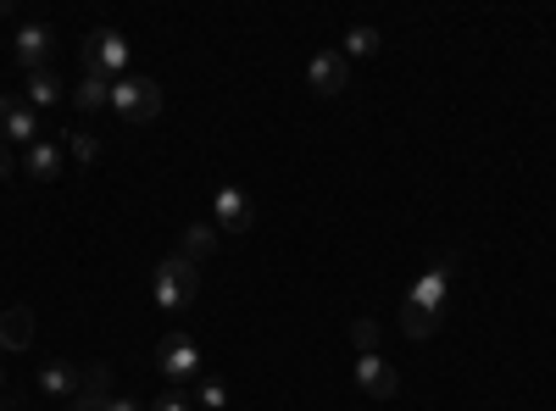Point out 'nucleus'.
<instances>
[{
    "label": "nucleus",
    "mask_w": 556,
    "mask_h": 411,
    "mask_svg": "<svg viewBox=\"0 0 556 411\" xmlns=\"http://www.w3.org/2000/svg\"><path fill=\"white\" fill-rule=\"evenodd\" d=\"M201 295V267L190 261V256H162L156 261V272H151V300L162 306V311H184Z\"/></svg>",
    "instance_id": "2"
},
{
    "label": "nucleus",
    "mask_w": 556,
    "mask_h": 411,
    "mask_svg": "<svg viewBox=\"0 0 556 411\" xmlns=\"http://www.w3.org/2000/svg\"><path fill=\"white\" fill-rule=\"evenodd\" d=\"M351 339H356V356H379V323H374V317H356Z\"/></svg>",
    "instance_id": "20"
},
{
    "label": "nucleus",
    "mask_w": 556,
    "mask_h": 411,
    "mask_svg": "<svg viewBox=\"0 0 556 411\" xmlns=\"http://www.w3.org/2000/svg\"><path fill=\"white\" fill-rule=\"evenodd\" d=\"M190 400H195L201 411H223V406H228V384H223V378H206V373H201V378L190 384Z\"/></svg>",
    "instance_id": "18"
},
{
    "label": "nucleus",
    "mask_w": 556,
    "mask_h": 411,
    "mask_svg": "<svg viewBox=\"0 0 556 411\" xmlns=\"http://www.w3.org/2000/svg\"><path fill=\"white\" fill-rule=\"evenodd\" d=\"M78 56H84V78H106V84H117L123 67H128V39H123L117 28H89Z\"/></svg>",
    "instance_id": "3"
},
{
    "label": "nucleus",
    "mask_w": 556,
    "mask_h": 411,
    "mask_svg": "<svg viewBox=\"0 0 556 411\" xmlns=\"http://www.w3.org/2000/svg\"><path fill=\"white\" fill-rule=\"evenodd\" d=\"M39 389L56 395V400H73L78 389V368H67V361H51V368H39Z\"/></svg>",
    "instance_id": "16"
},
{
    "label": "nucleus",
    "mask_w": 556,
    "mask_h": 411,
    "mask_svg": "<svg viewBox=\"0 0 556 411\" xmlns=\"http://www.w3.org/2000/svg\"><path fill=\"white\" fill-rule=\"evenodd\" d=\"M0 140L39 145V112H34L23 95H0Z\"/></svg>",
    "instance_id": "8"
},
{
    "label": "nucleus",
    "mask_w": 556,
    "mask_h": 411,
    "mask_svg": "<svg viewBox=\"0 0 556 411\" xmlns=\"http://www.w3.org/2000/svg\"><path fill=\"white\" fill-rule=\"evenodd\" d=\"M156 368H162L167 384H184V389H190V384L201 378V345H195L190 334H167V339L156 345Z\"/></svg>",
    "instance_id": "5"
},
{
    "label": "nucleus",
    "mask_w": 556,
    "mask_h": 411,
    "mask_svg": "<svg viewBox=\"0 0 556 411\" xmlns=\"http://www.w3.org/2000/svg\"><path fill=\"white\" fill-rule=\"evenodd\" d=\"M73 106H78V112H101V106H112V84H106V78H84V84L73 89Z\"/></svg>",
    "instance_id": "17"
},
{
    "label": "nucleus",
    "mask_w": 556,
    "mask_h": 411,
    "mask_svg": "<svg viewBox=\"0 0 556 411\" xmlns=\"http://www.w3.org/2000/svg\"><path fill=\"white\" fill-rule=\"evenodd\" d=\"M178 256H190L195 267L212 261L217 256V228L212 222H190V228H184V240H178Z\"/></svg>",
    "instance_id": "14"
},
{
    "label": "nucleus",
    "mask_w": 556,
    "mask_h": 411,
    "mask_svg": "<svg viewBox=\"0 0 556 411\" xmlns=\"http://www.w3.org/2000/svg\"><path fill=\"white\" fill-rule=\"evenodd\" d=\"M0 411H7V406H0Z\"/></svg>",
    "instance_id": "26"
},
{
    "label": "nucleus",
    "mask_w": 556,
    "mask_h": 411,
    "mask_svg": "<svg viewBox=\"0 0 556 411\" xmlns=\"http://www.w3.org/2000/svg\"><path fill=\"white\" fill-rule=\"evenodd\" d=\"M112 406V368L96 361V368H78V389H73V411H106Z\"/></svg>",
    "instance_id": "10"
},
{
    "label": "nucleus",
    "mask_w": 556,
    "mask_h": 411,
    "mask_svg": "<svg viewBox=\"0 0 556 411\" xmlns=\"http://www.w3.org/2000/svg\"><path fill=\"white\" fill-rule=\"evenodd\" d=\"M112 112L123 123H156L162 117V84L156 78H117L112 84Z\"/></svg>",
    "instance_id": "4"
},
{
    "label": "nucleus",
    "mask_w": 556,
    "mask_h": 411,
    "mask_svg": "<svg viewBox=\"0 0 556 411\" xmlns=\"http://www.w3.org/2000/svg\"><path fill=\"white\" fill-rule=\"evenodd\" d=\"M306 84L317 89V95H345V89H351V62H345V51H317V56L306 62Z\"/></svg>",
    "instance_id": "9"
},
{
    "label": "nucleus",
    "mask_w": 556,
    "mask_h": 411,
    "mask_svg": "<svg viewBox=\"0 0 556 411\" xmlns=\"http://www.w3.org/2000/svg\"><path fill=\"white\" fill-rule=\"evenodd\" d=\"M12 56H17V67H28V73L51 67V56H56V28H51V23H23V28L12 34Z\"/></svg>",
    "instance_id": "7"
},
{
    "label": "nucleus",
    "mask_w": 556,
    "mask_h": 411,
    "mask_svg": "<svg viewBox=\"0 0 556 411\" xmlns=\"http://www.w3.org/2000/svg\"><path fill=\"white\" fill-rule=\"evenodd\" d=\"M106 411H146V406H139V400H128V395H112V406Z\"/></svg>",
    "instance_id": "23"
},
{
    "label": "nucleus",
    "mask_w": 556,
    "mask_h": 411,
    "mask_svg": "<svg viewBox=\"0 0 556 411\" xmlns=\"http://www.w3.org/2000/svg\"><path fill=\"white\" fill-rule=\"evenodd\" d=\"M451 279H456V256H434V261L412 279V290H406V300H401V329H406L412 339H429V334L445 323Z\"/></svg>",
    "instance_id": "1"
},
{
    "label": "nucleus",
    "mask_w": 556,
    "mask_h": 411,
    "mask_svg": "<svg viewBox=\"0 0 556 411\" xmlns=\"http://www.w3.org/2000/svg\"><path fill=\"white\" fill-rule=\"evenodd\" d=\"M34 345V311L28 306H12V311H0V350L17 356Z\"/></svg>",
    "instance_id": "12"
},
{
    "label": "nucleus",
    "mask_w": 556,
    "mask_h": 411,
    "mask_svg": "<svg viewBox=\"0 0 556 411\" xmlns=\"http://www.w3.org/2000/svg\"><path fill=\"white\" fill-rule=\"evenodd\" d=\"M356 384L367 389V400H390L401 389V373L390 368L384 356H356Z\"/></svg>",
    "instance_id": "11"
},
{
    "label": "nucleus",
    "mask_w": 556,
    "mask_h": 411,
    "mask_svg": "<svg viewBox=\"0 0 556 411\" xmlns=\"http://www.w3.org/2000/svg\"><path fill=\"white\" fill-rule=\"evenodd\" d=\"M374 51H379V28H374V23H356V28L345 34V62H351V56H374Z\"/></svg>",
    "instance_id": "19"
},
{
    "label": "nucleus",
    "mask_w": 556,
    "mask_h": 411,
    "mask_svg": "<svg viewBox=\"0 0 556 411\" xmlns=\"http://www.w3.org/2000/svg\"><path fill=\"white\" fill-rule=\"evenodd\" d=\"M23 172H28V178H39V184H51V178H62V145H51V140L28 145V156H23Z\"/></svg>",
    "instance_id": "13"
},
{
    "label": "nucleus",
    "mask_w": 556,
    "mask_h": 411,
    "mask_svg": "<svg viewBox=\"0 0 556 411\" xmlns=\"http://www.w3.org/2000/svg\"><path fill=\"white\" fill-rule=\"evenodd\" d=\"M212 228H223V234H251L256 228V201L240 184H223L212 195Z\"/></svg>",
    "instance_id": "6"
},
{
    "label": "nucleus",
    "mask_w": 556,
    "mask_h": 411,
    "mask_svg": "<svg viewBox=\"0 0 556 411\" xmlns=\"http://www.w3.org/2000/svg\"><path fill=\"white\" fill-rule=\"evenodd\" d=\"M151 411H195V400H190V389H184V384H173L167 395L151 400Z\"/></svg>",
    "instance_id": "21"
},
{
    "label": "nucleus",
    "mask_w": 556,
    "mask_h": 411,
    "mask_svg": "<svg viewBox=\"0 0 556 411\" xmlns=\"http://www.w3.org/2000/svg\"><path fill=\"white\" fill-rule=\"evenodd\" d=\"M62 95H67V89H62L56 67H39V73H28V95H23V101H28L34 112H39V106H56Z\"/></svg>",
    "instance_id": "15"
},
{
    "label": "nucleus",
    "mask_w": 556,
    "mask_h": 411,
    "mask_svg": "<svg viewBox=\"0 0 556 411\" xmlns=\"http://www.w3.org/2000/svg\"><path fill=\"white\" fill-rule=\"evenodd\" d=\"M7 178H12V156H7V151H0V184H7Z\"/></svg>",
    "instance_id": "24"
},
{
    "label": "nucleus",
    "mask_w": 556,
    "mask_h": 411,
    "mask_svg": "<svg viewBox=\"0 0 556 411\" xmlns=\"http://www.w3.org/2000/svg\"><path fill=\"white\" fill-rule=\"evenodd\" d=\"M67 145H73V156H78V162H96V156H101V140H96V133H73Z\"/></svg>",
    "instance_id": "22"
},
{
    "label": "nucleus",
    "mask_w": 556,
    "mask_h": 411,
    "mask_svg": "<svg viewBox=\"0 0 556 411\" xmlns=\"http://www.w3.org/2000/svg\"><path fill=\"white\" fill-rule=\"evenodd\" d=\"M0 384H7V373H0Z\"/></svg>",
    "instance_id": "25"
}]
</instances>
